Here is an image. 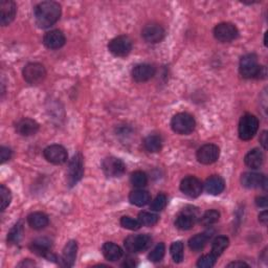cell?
Here are the masks:
<instances>
[{
    "label": "cell",
    "instance_id": "cell-40",
    "mask_svg": "<svg viewBox=\"0 0 268 268\" xmlns=\"http://www.w3.org/2000/svg\"><path fill=\"white\" fill-rule=\"evenodd\" d=\"M216 260L217 258L213 253L204 254L199 258L197 262V266L200 268H212L216 264Z\"/></svg>",
    "mask_w": 268,
    "mask_h": 268
},
{
    "label": "cell",
    "instance_id": "cell-26",
    "mask_svg": "<svg viewBox=\"0 0 268 268\" xmlns=\"http://www.w3.org/2000/svg\"><path fill=\"white\" fill-rule=\"evenodd\" d=\"M28 222L30 226L34 229H43L48 225V217L42 212H35L32 213L28 217Z\"/></svg>",
    "mask_w": 268,
    "mask_h": 268
},
{
    "label": "cell",
    "instance_id": "cell-42",
    "mask_svg": "<svg viewBox=\"0 0 268 268\" xmlns=\"http://www.w3.org/2000/svg\"><path fill=\"white\" fill-rule=\"evenodd\" d=\"M268 203V200L266 197H258L255 199V204H257L259 208H266Z\"/></svg>",
    "mask_w": 268,
    "mask_h": 268
},
{
    "label": "cell",
    "instance_id": "cell-30",
    "mask_svg": "<svg viewBox=\"0 0 268 268\" xmlns=\"http://www.w3.org/2000/svg\"><path fill=\"white\" fill-rule=\"evenodd\" d=\"M228 245H229L228 238L224 236H219L213 241L212 253L215 255L216 258L220 257V255L223 253V251L228 247Z\"/></svg>",
    "mask_w": 268,
    "mask_h": 268
},
{
    "label": "cell",
    "instance_id": "cell-11",
    "mask_svg": "<svg viewBox=\"0 0 268 268\" xmlns=\"http://www.w3.org/2000/svg\"><path fill=\"white\" fill-rule=\"evenodd\" d=\"M198 220V211L195 208H187L176 217L175 226L181 230H189Z\"/></svg>",
    "mask_w": 268,
    "mask_h": 268
},
{
    "label": "cell",
    "instance_id": "cell-6",
    "mask_svg": "<svg viewBox=\"0 0 268 268\" xmlns=\"http://www.w3.org/2000/svg\"><path fill=\"white\" fill-rule=\"evenodd\" d=\"M215 38L222 43H229L238 38L239 31L236 26L229 22L219 23L214 29Z\"/></svg>",
    "mask_w": 268,
    "mask_h": 268
},
{
    "label": "cell",
    "instance_id": "cell-31",
    "mask_svg": "<svg viewBox=\"0 0 268 268\" xmlns=\"http://www.w3.org/2000/svg\"><path fill=\"white\" fill-rule=\"evenodd\" d=\"M138 220L140 221L142 226H153L158 222V220H160V217L154 213L142 212L139 214Z\"/></svg>",
    "mask_w": 268,
    "mask_h": 268
},
{
    "label": "cell",
    "instance_id": "cell-24",
    "mask_svg": "<svg viewBox=\"0 0 268 268\" xmlns=\"http://www.w3.org/2000/svg\"><path fill=\"white\" fill-rule=\"evenodd\" d=\"M104 257L110 262H116L123 257V249L113 242H106L102 247Z\"/></svg>",
    "mask_w": 268,
    "mask_h": 268
},
{
    "label": "cell",
    "instance_id": "cell-27",
    "mask_svg": "<svg viewBox=\"0 0 268 268\" xmlns=\"http://www.w3.org/2000/svg\"><path fill=\"white\" fill-rule=\"evenodd\" d=\"M263 161H264L263 153L259 149H252V150H250L245 155V158H244L245 165L248 168L253 169V170L259 169L262 166Z\"/></svg>",
    "mask_w": 268,
    "mask_h": 268
},
{
    "label": "cell",
    "instance_id": "cell-38",
    "mask_svg": "<svg viewBox=\"0 0 268 268\" xmlns=\"http://www.w3.org/2000/svg\"><path fill=\"white\" fill-rule=\"evenodd\" d=\"M120 225L123 226L124 228H126V229H129V230H138L142 226L139 220H136V219H133V218H131L129 216L121 217Z\"/></svg>",
    "mask_w": 268,
    "mask_h": 268
},
{
    "label": "cell",
    "instance_id": "cell-12",
    "mask_svg": "<svg viewBox=\"0 0 268 268\" xmlns=\"http://www.w3.org/2000/svg\"><path fill=\"white\" fill-rule=\"evenodd\" d=\"M43 155L47 162L54 165H63L68 160L66 149L61 145H52L44 149Z\"/></svg>",
    "mask_w": 268,
    "mask_h": 268
},
{
    "label": "cell",
    "instance_id": "cell-7",
    "mask_svg": "<svg viewBox=\"0 0 268 268\" xmlns=\"http://www.w3.org/2000/svg\"><path fill=\"white\" fill-rule=\"evenodd\" d=\"M108 50L115 57H126L132 51V40L125 35L117 36L109 42Z\"/></svg>",
    "mask_w": 268,
    "mask_h": 268
},
{
    "label": "cell",
    "instance_id": "cell-43",
    "mask_svg": "<svg viewBox=\"0 0 268 268\" xmlns=\"http://www.w3.org/2000/svg\"><path fill=\"white\" fill-rule=\"evenodd\" d=\"M249 265L246 264L245 262H241V261H237V262H233V263H229L227 265V267H234V268H238V267H248Z\"/></svg>",
    "mask_w": 268,
    "mask_h": 268
},
{
    "label": "cell",
    "instance_id": "cell-28",
    "mask_svg": "<svg viewBox=\"0 0 268 268\" xmlns=\"http://www.w3.org/2000/svg\"><path fill=\"white\" fill-rule=\"evenodd\" d=\"M144 147L150 153H157L162 150L163 147V140L160 136L156 134H151L148 136L144 141Z\"/></svg>",
    "mask_w": 268,
    "mask_h": 268
},
{
    "label": "cell",
    "instance_id": "cell-39",
    "mask_svg": "<svg viewBox=\"0 0 268 268\" xmlns=\"http://www.w3.org/2000/svg\"><path fill=\"white\" fill-rule=\"evenodd\" d=\"M0 197H2V210L5 211L12 201V193L5 185L0 187Z\"/></svg>",
    "mask_w": 268,
    "mask_h": 268
},
{
    "label": "cell",
    "instance_id": "cell-13",
    "mask_svg": "<svg viewBox=\"0 0 268 268\" xmlns=\"http://www.w3.org/2000/svg\"><path fill=\"white\" fill-rule=\"evenodd\" d=\"M220 155V149L214 144H206L197 151V160L202 165H212L216 163Z\"/></svg>",
    "mask_w": 268,
    "mask_h": 268
},
{
    "label": "cell",
    "instance_id": "cell-25",
    "mask_svg": "<svg viewBox=\"0 0 268 268\" xmlns=\"http://www.w3.org/2000/svg\"><path fill=\"white\" fill-rule=\"evenodd\" d=\"M129 201L137 205V206H145L147 205L150 201H151V195L149 192L145 191V190H136V191H132L129 195Z\"/></svg>",
    "mask_w": 268,
    "mask_h": 268
},
{
    "label": "cell",
    "instance_id": "cell-36",
    "mask_svg": "<svg viewBox=\"0 0 268 268\" xmlns=\"http://www.w3.org/2000/svg\"><path fill=\"white\" fill-rule=\"evenodd\" d=\"M165 252H166V246L164 243H160L157 244L149 253V260L151 262H161L164 257H165Z\"/></svg>",
    "mask_w": 268,
    "mask_h": 268
},
{
    "label": "cell",
    "instance_id": "cell-21",
    "mask_svg": "<svg viewBox=\"0 0 268 268\" xmlns=\"http://www.w3.org/2000/svg\"><path fill=\"white\" fill-rule=\"evenodd\" d=\"M39 130V124L35 119L24 117L16 125V131L22 137H32Z\"/></svg>",
    "mask_w": 268,
    "mask_h": 268
},
{
    "label": "cell",
    "instance_id": "cell-18",
    "mask_svg": "<svg viewBox=\"0 0 268 268\" xmlns=\"http://www.w3.org/2000/svg\"><path fill=\"white\" fill-rule=\"evenodd\" d=\"M156 69L153 65L151 64H139L132 69V78L134 81H137L139 83L147 82L151 80L155 76Z\"/></svg>",
    "mask_w": 268,
    "mask_h": 268
},
{
    "label": "cell",
    "instance_id": "cell-17",
    "mask_svg": "<svg viewBox=\"0 0 268 268\" xmlns=\"http://www.w3.org/2000/svg\"><path fill=\"white\" fill-rule=\"evenodd\" d=\"M51 247H52V242L46 239V238H39L37 240H35L31 243V250L36 253L40 255V257H45L47 259H51V260H55V255L52 254L51 251Z\"/></svg>",
    "mask_w": 268,
    "mask_h": 268
},
{
    "label": "cell",
    "instance_id": "cell-10",
    "mask_svg": "<svg viewBox=\"0 0 268 268\" xmlns=\"http://www.w3.org/2000/svg\"><path fill=\"white\" fill-rule=\"evenodd\" d=\"M102 170L107 177H120L126 172V166L119 158L109 156L103 161Z\"/></svg>",
    "mask_w": 268,
    "mask_h": 268
},
{
    "label": "cell",
    "instance_id": "cell-3",
    "mask_svg": "<svg viewBox=\"0 0 268 268\" xmlns=\"http://www.w3.org/2000/svg\"><path fill=\"white\" fill-rule=\"evenodd\" d=\"M196 126V121L195 118L186 112L177 113L172 117L171 120V127L173 131L177 134H181V136H188V134L192 133Z\"/></svg>",
    "mask_w": 268,
    "mask_h": 268
},
{
    "label": "cell",
    "instance_id": "cell-1",
    "mask_svg": "<svg viewBox=\"0 0 268 268\" xmlns=\"http://www.w3.org/2000/svg\"><path fill=\"white\" fill-rule=\"evenodd\" d=\"M61 6L56 2H43L35 8L36 23L40 29L53 27L60 19Z\"/></svg>",
    "mask_w": 268,
    "mask_h": 268
},
{
    "label": "cell",
    "instance_id": "cell-41",
    "mask_svg": "<svg viewBox=\"0 0 268 268\" xmlns=\"http://www.w3.org/2000/svg\"><path fill=\"white\" fill-rule=\"evenodd\" d=\"M0 153H2V163L5 164L6 162L10 161L11 157H12V151L10 148L8 147H2L0 149Z\"/></svg>",
    "mask_w": 268,
    "mask_h": 268
},
{
    "label": "cell",
    "instance_id": "cell-44",
    "mask_svg": "<svg viewBox=\"0 0 268 268\" xmlns=\"http://www.w3.org/2000/svg\"><path fill=\"white\" fill-rule=\"evenodd\" d=\"M260 143L263 146V148L266 149L267 148V131H263V133L261 134L260 137Z\"/></svg>",
    "mask_w": 268,
    "mask_h": 268
},
{
    "label": "cell",
    "instance_id": "cell-34",
    "mask_svg": "<svg viewBox=\"0 0 268 268\" xmlns=\"http://www.w3.org/2000/svg\"><path fill=\"white\" fill-rule=\"evenodd\" d=\"M219 218H220V213L216 210H210L200 218V223L203 226H211L219 221Z\"/></svg>",
    "mask_w": 268,
    "mask_h": 268
},
{
    "label": "cell",
    "instance_id": "cell-37",
    "mask_svg": "<svg viewBox=\"0 0 268 268\" xmlns=\"http://www.w3.org/2000/svg\"><path fill=\"white\" fill-rule=\"evenodd\" d=\"M167 202H168V198H167L166 195L160 194V195H157L155 199L151 202L150 209L154 212H161L166 208Z\"/></svg>",
    "mask_w": 268,
    "mask_h": 268
},
{
    "label": "cell",
    "instance_id": "cell-2",
    "mask_svg": "<svg viewBox=\"0 0 268 268\" xmlns=\"http://www.w3.org/2000/svg\"><path fill=\"white\" fill-rule=\"evenodd\" d=\"M263 66L258 63V58L254 54H247L243 56L240 60L239 71L243 78L245 79H259L262 75Z\"/></svg>",
    "mask_w": 268,
    "mask_h": 268
},
{
    "label": "cell",
    "instance_id": "cell-16",
    "mask_svg": "<svg viewBox=\"0 0 268 268\" xmlns=\"http://www.w3.org/2000/svg\"><path fill=\"white\" fill-rule=\"evenodd\" d=\"M17 7L14 2L3 0L0 3V23L3 27H8L16 17Z\"/></svg>",
    "mask_w": 268,
    "mask_h": 268
},
{
    "label": "cell",
    "instance_id": "cell-14",
    "mask_svg": "<svg viewBox=\"0 0 268 268\" xmlns=\"http://www.w3.org/2000/svg\"><path fill=\"white\" fill-rule=\"evenodd\" d=\"M202 182L194 176H188L180 182V191L191 198H196L202 193Z\"/></svg>",
    "mask_w": 268,
    "mask_h": 268
},
{
    "label": "cell",
    "instance_id": "cell-35",
    "mask_svg": "<svg viewBox=\"0 0 268 268\" xmlns=\"http://www.w3.org/2000/svg\"><path fill=\"white\" fill-rule=\"evenodd\" d=\"M23 237V226L21 223H17L10 230L8 235V242L10 244H18Z\"/></svg>",
    "mask_w": 268,
    "mask_h": 268
},
{
    "label": "cell",
    "instance_id": "cell-32",
    "mask_svg": "<svg viewBox=\"0 0 268 268\" xmlns=\"http://www.w3.org/2000/svg\"><path fill=\"white\" fill-rule=\"evenodd\" d=\"M170 252L173 258L175 263H181L184 260V243L181 241H176L172 243L171 247H170Z\"/></svg>",
    "mask_w": 268,
    "mask_h": 268
},
{
    "label": "cell",
    "instance_id": "cell-22",
    "mask_svg": "<svg viewBox=\"0 0 268 268\" xmlns=\"http://www.w3.org/2000/svg\"><path fill=\"white\" fill-rule=\"evenodd\" d=\"M77 251H78V244L77 242L71 240L65 245L62 253V265L65 267H72L77 259Z\"/></svg>",
    "mask_w": 268,
    "mask_h": 268
},
{
    "label": "cell",
    "instance_id": "cell-9",
    "mask_svg": "<svg viewBox=\"0 0 268 268\" xmlns=\"http://www.w3.org/2000/svg\"><path fill=\"white\" fill-rule=\"evenodd\" d=\"M23 78L31 85L40 84L46 77V70L40 63H30L23 68Z\"/></svg>",
    "mask_w": 268,
    "mask_h": 268
},
{
    "label": "cell",
    "instance_id": "cell-29",
    "mask_svg": "<svg viewBox=\"0 0 268 268\" xmlns=\"http://www.w3.org/2000/svg\"><path fill=\"white\" fill-rule=\"evenodd\" d=\"M210 238H211V234L209 233L197 234L196 236H194L190 239L189 247L193 251H200L201 249L204 248V246L206 245V243H208Z\"/></svg>",
    "mask_w": 268,
    "mask_h": 268
},
{
    "label": "cell",
    "instance_id": "cell-46",
    "mask_svg": "<svg viewBox=\"0 0 268 268\" xmlns=\"http://www.w3.org/2000/svg\"><path fill=\"white\" fill-rule=\"evenodd\" d=\"M136 265H137L136 259H133V258H127L123 264V266L125 267H134Z\"/></svg>",
    "mask_w": 268,
    "mask_h": 268
},
{
    "label": "cell",
    "instance_id": "cell-15",
    "mask_svg": "<svg viewBox=\"0 0 268 268\" xmlns=\"http://www.w3.org/2000/svg\"><path fill=\"white\" fill-rule=\"evenodd\" d=\"M166 32L164 28L157 23H149L142 31V36L146 42L155 44L165 38Z\"/></svg>",
    "mask_w": 268,
    "mask_h": 268
},
{
    "label": "cell",
    "instance_id": "cell-20",
    "mask_svg": "<svg viewBox=\"0 0 268 268\" xmlns=\"http://www.w3.org/2000/svg\"><path fill=\"white\" fill-rule=\"evenodd\" d=\"M241 184L246 189H257L266 186V178L260 173L246 172L241 176Z\"/></svg>",
    "mask_w": 268,
    "mask_h": 268
},
{
    "label": "cell",
    "instance_id": "cell-47",
    "mask_svg": "<svg viewBox=\"0 0 268 268\" xmlns=\"http://www.w3.org/2000/svg\"><path fill=\"white\" fill-rule=\"evenodd\" d=\"M19 267H29V266H35L34 262H30V260H24L23 262H21L19 265Z\"/></svg>",
    "mask_w": 268,
    "mask_h": 268
},
{
    "label": "cell",
    "instance_id": "cell-33",
    "mask_svg": "<svg viewBox=\"0 0 268 268\" xmlns=\"http://www.w3.org/2000/svg\"><path fill=\"white\" fill-rule=\"evenodd\" d=\"M130 180L133 187H136L138 189H143L148 184V176L143 171H137L132 173Z\"/></svg>",
    "mask_w": 268,
    "mask_h": 268
},
{
    "label": "cell",
    "instance_id": "cell-5",
    "mask_svg": "<svg viewBox=\"0 0 268 268\" xmlns=\"http://www.w3.org/2000/svg\"><path fill=\"white\" fill-rule=\"evenodd\" d=\"M84 174V162L83 156L78 153L71 158L67 169V182L69 187L76 186L82 179Z\"/></svg>",
    "mask_w": 268,
    "mask_h": 268
},
{
    "label": "cell",
    "instance_id": "cell-23",
    "mask_svg": "<svg viewBox=\"0 0 268 268\" xmlns=\"http://www.w3.org/2000/svg\"><path fill=\"white\" fill-rule=\"evenodd\" d=\"M225 182L220 176H211L210 178L206 179L204 184V189L206 193H209L213 196H217V195L221 194L224 191Z\"/></svg>",
    "mask_w": 268,
    "mask_h": 268
},
{
    "label": "cell",
    "instance_id": "cell-8",
    "mask_svg": "<svg viewBox=\"0 0 268 268\" xmlns=\"http://www.w3.org/2000/svg\"><path fill=\"white\" fill-rule=\"evenodd\" d=\"M152 238L148 234H142V235H133L126 238L124 245L125 248L129 252H141L148 249L151 245Z\"/></svg>",
    "mask_w": 268,
    "mask_h": 268
},
{
    "label": "cell",
    "instance_id": "cell-45",
    "mask_svg": "<svg viewBox=\"0 0 268 268\" xmlns=\"http://www.w3.org/2000/svg\"><path fill=\"white\" fill-rule=\"evenodd\" d=\"M259 221H260L261 223H263L264 225L267 224V221H268V215H267V212H266V211L260 213V215H259Z\"/></svg>",
    "mask_w": 268,
    "mask_h": 268
},
{
    "label": "cell",
    "instance_id": "cell-4",
    "mask_svg": "<svg viewBox=\"0 0 268 268\" xmlns=\"http://www.w3.org/2000/svg\"><path fill=\"white\" fill-rule=\"evenodd\" d=\"M259 129V119L252 114L243 115L240 119L238 132L242 141L251 140Z\"/></svg>",
    "mask_w": 268,
    "mask_h": 268
},
{
    "label": "cell",
    "instance_id": "cell-19",
    "mask_svg": "<svg viewBox=\"0 0 268 268\" xmlns=\"http://www.w3.org/2000/svg\"><path fill=\"white\" fill-rule=\"evenodd\" d=\"M65 42L66 39L64 34L59 30L48 32L43 38V43L48 50H59L65 44Z\"/></svg>",
    "mask_w": 268,
    "mask_h": 268
}]
</instances>
